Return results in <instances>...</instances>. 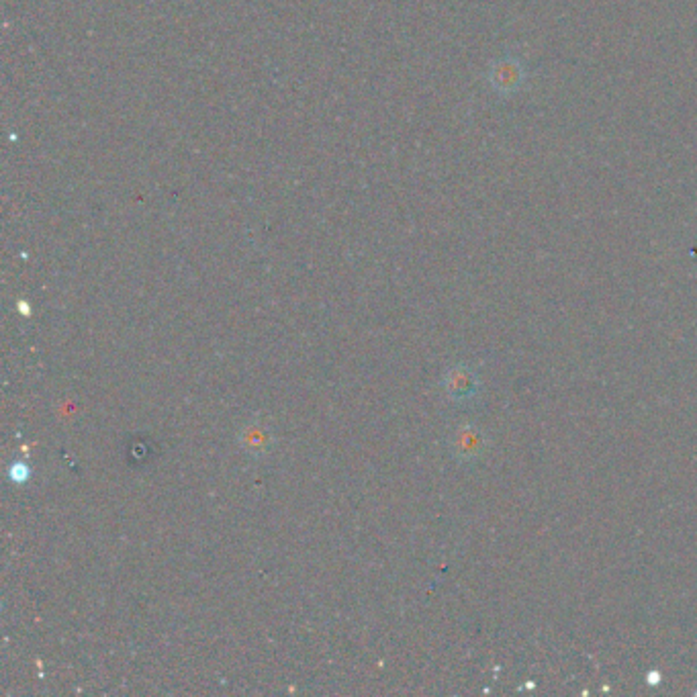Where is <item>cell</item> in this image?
<instances>
[{"mask_svg": "<svg viewBox=\"0 0 697 697\" xmlns=\"http://www.w3.org/2000/svg\"><path fill=\"white\" fill-rule=\"evenodd\" d=\"M487 78L499 95H514L526 80V68L516 56H503L491 64Z\"/></svg>", "mask_w": 697, "mask_h": 697, "instance_id": "1", "label": "cell"}, {"mask_svg": "<svg viewBox=\"0 0 697 697\" xmlns=\"http://www.w3.org/2000/svg\"><path fill=\"white\" fill-rule=\"evenodd\" d=\"M444 389L450 399L464 403L477 397V393L481 391V383L475 375V370H471L469 366H454L446 373Z\"/></svg>", "mask_w": 697, "mask_h": 697, "instance_id": "2", "label": "cell"}, {"mask_svg": "<svg viewBox=\"0 0 697 697\" xmlns=\"http://www.w3.org/2000/svg\"><path fill=\"white\" fill-rule=\"evenodd\" d=\"M487 448V436L475 428V426H462L454 432L452 438V450L454 456L460 458L462 462H471L483 456Z\"/></svg>", "mask_w": 697, "mask_h": 697, "instance_id": "3", "label": "cell"}]
</instances>
